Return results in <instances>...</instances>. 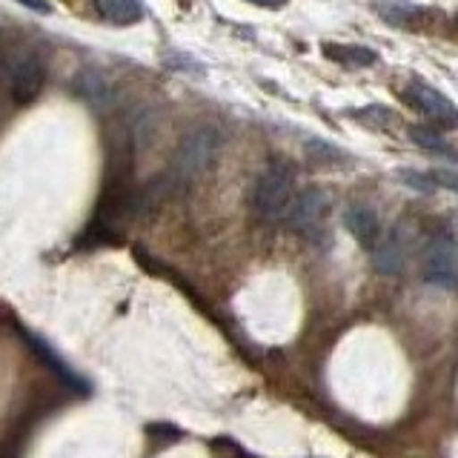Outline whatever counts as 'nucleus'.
<instances>
[{
    "label": "nucleus",
    "instance_id": "obj_1",
    "mask_svg": "<svg viewBox=\"0 0 458 458\" xmlns=\"http://www.w3.org/2000/svg\"><path fill=\"white\" fill-rule=\"evenodd\" d=\"M221 152V132L209 123L192 126L178 143L175 155H172V164L166 169V183L172 192L186 190L190 183L198 178H204L209 166L215 164V157Z\"/></svg>",
    "mask_w": 458,
    "mask_h": 458
},
{
    "label": "nucleus",
    "instance_id": "obj_2",
    "mask_svg": "<svg viewBox=\"0 0 458 458\" xmlns=\"http://www.w3.org/2000/svg\"><path fill=\"white\" fill-rule=\"evenodd\" d=\"M293 195H295V172L290 164L276 161L255 178L252 209H255V215H261V218H267V221L284 218V212H286V207H290Z\"/></svg>",
    "mask_w": 458,
    "mask_h": 458
},
{
    "label": "nucleus",
    "instance_id": "obj_3",
    "mask_svg": "<svg viewBox=\"0 0 458 458\" xmlns=\"http://www.w3.org/2000/svg\"><path fill=\"white\" fill-rule=\"evenodd\" d=\"M424 281L441 290L458 284V247L447 233L429 235L424 243Z\"/></svg>",
    "mask_w": 458,
    "mask_h": 458
},
{
    "label": "nucleus",
    "instance_id": "obj_4",
    "mask_svg": "<svg viewBox=\"0 0 458 458\" xmlns=\"http://www.w3.org/2000/svg\"><path fill=\"white\" fill-rule=\"evenodd\" d=\"M327 209H329L327 192L321 190V186H307V190L293 195L290 207H286V212H284V224L301 235H312L315 229L324 224Z\"/></svg>",
    "mask_w": 458,
    "mask_h": 458
},
{
    "label": "nucleus",
    "instance_id": "obj_5",
    "mask_svg": "<svg viewBox=\"0 0 458 458\" xmlns=\"http://www.w3.org/2000/svg\"><path fill=\"white\" fill-rule=\"evenodd\" d=\"M401 98L407 100V106H412L415 112H421L424 118H429L433 123H438L441 129L444 126H458V106L447 95H441L433 86H427L421 81L410 83Z\"/></svg>",
    "mask_w": 458,
    "mask_h": 458
},
{
    "label": "nucleus",
    "instance_id": "obj_6",
    "mask_svg": "<svg viewBox=\"0 0 458 458\" xmlns=\"http://www.w3.org/2000/svg\"><path fill=\"white\" fill-rule=\"evenodd\" d=\"M43 83H47V69H43V61L35 52H21L12 57L9 86H12V98L18 104H32L43 92Z\"/></svg>",
    "mask_w": 458,
    "mask_h": 458
},
{
    "label": "nucleus",
    "instance_id": "obj_7",
    "mask_svg": "<svg viewBox=\"0 0 458 458\" xmlns=\"http://www.w3.org/2000/svg\"><path fill=\"white\" fill-rule=\"evenodd\" d=\"M344 226L350 229V235L361 243L364 250H372L381 238V224H378V215L372 207L367 204H352L344 212Z\"/></svg>",
    "mask_w": 458,
    "mask_h": 458
},
{
    "label": "nucleus",
    "instance_id": "obj_8",
    "mask_svg": "<svg viewBox=\"0 0 458 458\" xmlns=\"http://www.w3.org/2000/svg\"><path fill=\"white\" fill-rule=\"evenodd\" d=\"M72 92H75L86 106L92 109H106L112 106V86L106 83V78L95 69H81L75 78H72Z\"/></svg>",
    "mask_w": 458,
    "mask_h": 458
},
{
    "label": "nucleus",
    "instance_id": "obj_9",
    "mask_svg": "<svg viewBox=\"0 0 458 458\" xmlns=\"http://www.w3.org/2000/svg\"><path fill=\"white\" fill-rule=\"evenodd\" d=\"M21 338L29 344V347H32L35 352H38V358H40V361L43 364H47L52 372H55V376L57 378H61V384H66L69 386V390H78L81 395H86V393H89V384H86L81 376H75V372H72L64 361H61V358H57L55 352H52V347H49V344L47 341H40L38 335H32V333H29V329H21Z\"/></svg>",
    "mask_w": 458,
    "mask_h": 458
},
{
    "label": "nucleus",
    "instance_id": "obj_10",
    "mask_svg": "<svg viewBox=\"0 0 458 458\" xmlns=\"http://www.w3.org/2000/svg\"><path fill=\"white\" fill-rule=\"evenodd\" d=\"M372 264H376L381 276H398L404 269L407 255H404V241H401L398 233L386 235L384 241L378 238V243L372 247Z\"/></svg>",
    "mask_w": 458,
    "mask_h": 458
},
{
    "label": "nucleus",
    "instance_id": "obj_11",
    "mask_svg": "<svg viewBox=\"0 0 458 458\" xmlns=\"http://www.w3.org/2000/svg\"><path fill=\"white\" fill-rule=\"evenodd\" d=\"M324 55L329 61H335L341 66H352V69L376 66L378 61V52H372L367 47H344V43H324Z\"/></svg>",
    "mask_w": 458,
    "mask_h": 458
},
{
    "label": "nucleus",
    "instance_id": "obj_12",
    "mask_svg": "<svg viewBox=\"0 0 458 458\" xmlns=\"http://www.w3.org/2000/svg\"><path fill=\"white\" fill-rule=\"evenodd\" d=\"M98 9L106 14V21L112 23H138L143 18V6L140 0H98Z\"/></svg>",
    "mask_w": 458,
    "mask_h": 458
},
{
    "label": "nucleus",
    "instance_id": "obj_13",
    "mask_svg": "<svg viewBox=\"0 0 458 458\" xmlns=\"http://www.w3.org/2000/svg\"><path fill=\"white\" fill-rule=\"evenodd\" d=\"M376 9L386 23H395V26H404L421 14V9L410 4V0H376Z\"/></svg>",
    "mask_w": 458,
    "mask_h": 458
},
{
    "label": "nucleus",
    "instance_id": "obj_14",
    "mask_svg": "<svg viewBox=\"0 0 458 458\" xmlns=\"http://www.w3.org/2000/svg\"><path fill=\"white\" fill-rule=\"evenodd\" d=\"M410 138L419 143V147L429 149L433 155H444V157H450V161H455V152L450 143H444V138L438 132H433V129H424V126H412L410 129Z\"/></svg>",
    "mask_w": 458,
    "mask_h": 458
},
{
    "label": "nucleus",
    "instance_id": "obj_15",
    "mask_svg": "<svg viewBox=\"0 0 458 458\" xmlns=\"http://www.w3.org/2000/svg\"><path fill=\"white\" fill-rule=\"evenodd\" d=\"M307 152L315 155V157H321V161H329V164L347 161V155H344L338 147H333V143H327L321 138H307Z\"/></svg>",
    "mask_w": 458,
    "mask_h": 458
},
{
    "label": "nucleus",
    "instance_id": "obj_16",
    "mask_svg": "<svg viewBox=\"0 0 458 458\" xmlns=\"http://www.w3.org/2000/svg\"><path fill=\"white\" fill-rule=\"evenodd\" d=\"M398 178L404 181L407 186H412V190H419V192H433L436 190V181L429 178V172H427V175H421V172L404 169V172H398Z\"/></svg>",
    "mask_w": 458,
    "mask_h": 458
},
{
    "label": "nucleus",
    "instance_id": "obj_17",
    "mask_svg": "<svg viewBox=\"0 0 458 458\" xmlns=\"http://www.w3.org/2000/svg\"><path fill=\"white\" fill-rule=\"evenodd\" d=\"M429 178H433L436 186H441V190H450L458 195V169H433Z\"/></svg>",
    "mask_w": 458,
    "mask_h": 458
},
{
    "label": "nucleus",
    "instance_id": "obj_18",
    "mask_svg": "<svg viewBox=\"0 0 458 458\" xmlns=\"http://www.w3.org/2000/svg\"><path fill=\"white\" fill-rule=\"evenodd\" d=\"M18 4H21L23 9L38 12V14H52V4H49V0H18Z\"/></svg>",
    "mask_w": 458,
    "mask_h": 458
},
{
    "label": "nucleus",
    "instance_id": "obj_19",
    "mask_svg": "<svg viewBox=\"0 0 458 458\" xmlns=\"http://www.w3.org/2000/svg\"><path fill=\"white\" fill-rule=\"evenodd\" d=\"M252 6H261V9H284L286 0H247Z\"/></svg>",
    "mask_w": 458,
    "mask_h": 458
},
{
    "label": "nucleus",
    "instance_id": "obj_20",
    "mask_svg": "<svg viewBox=\"0 0 458 458\" xmlns=\"http://www.w3.org/2000/svg\"><path fill=\"white\" fill-rule=\"evenodd\" d=\"M0 458H6V455H4V453H0Z\"/></svg>",
    "mask_w": 458,
    "mask_h": 458
}]
</instances>
